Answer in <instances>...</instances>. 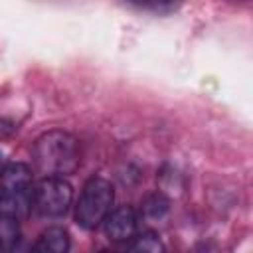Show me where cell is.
<instances>
[{
	"mask_svg": "<svg viewBox=\"0 0 253 253\" xmlns=\"http://www.w3.org/2000/svg\"><path fill=\"white\" fill-rule=\"evenodd\" d=\"M134 239H136V243L132 245V249H142V251H158V249H162V243H160L158 235L152 233V231H146V233H140V235L136 233Z\"/></svg>",
	"mask_w": 253,
	"mask_h": 253,
	"instance_id": "9",
	"label": "cell"
},
{
	"mask_svg": "<svg viewBox=\"0 0 253 253\" xmlns=\"http://www.w3.org/2000/svg\"><path fill=\"white\" fill-rule=\"evenodd\" d=\"M144 208H146V211H148L152 217H160V215L168 210V202H166L162 196H154Z\"/></svg>",
	"mask_w": 253,
	"mask_h": 253,
	"instance_id": "10",
	"label": "cell"
},
{
	"mask_svg": "<svg viewBox=\"0 0 253 253\" xmlns=\"http://www.w3.org/2000/svg\"><path fill=\"white\" fill-rule=\"evenodd\" d=\"M34 164L43 176H67L79 166L81 152L77 140L61 130L42 134L32 148Z\"/></svg>",
	"mask_w": 253,
	"mask_h": 253,
	"instance_id": "1",
	"label": "cell"
},
{
	"mask_svg": "<svg viewBox=\"0 0 253 253\" xmlns=\"http://www.w3.org/2000/svg\"><path fill=\"white\" fill-rule=\"evenodd\" d=\"M126 2L138 10L152 14H172L184 4V0H126Z\"/></svg>",
	"mask_w": 253,
	"mask_h": 253,
	"instance_id": "8",
	"label": "cell"
},
{
	"mask_svg": "<svg viewBox=\"0 0 253 253\" xmlns=\"http://www.w3.org/2000/svg\"><path fill=\"white\" fill-rule=\"evenodd\" d=\"M34 178L24 162H10L0 172V211L10 215H24L32 204Z\"/></svg>",
	"mask_w": 253,
	"mask_h": 253,
	"instance_id": "2",
	"label": "cell"
},
{
	"mask_svg": "<svg viewBox=\"0 0 253 253\" xmlns=\"http://www.w3.org/2000/svg\"><path fill=\"white\" fill-rule=\"evenodd\" d=\"M73 202V188L63 176H45L32 190V204L36 215L45 219L63 217Z\"/></svg>",
	"mask_w": 253,
	"mask_h": 253,
	"instance_id": "4",
	"label": "cell"
},
{
	"mask_svg": "<svg viewBox=\"0 0 253 253\" xmlns=\"http://www.w3.org/2000/svg\"><path fill=\"white\" fill-rule=\"evenodd\" d=\"M115 190L113 184L101 176H93L83 184L79 200L75 204V221L83 229H95L103 223L113 210Z\"/></svg>",
	"mask_w": 253,
	"mask_h": 253,
	"instance_id": "3",
	"label": "cell"
},
{
	"mask_svg": "<svg viewBox=\"0 0 253 253\" xmlns=\"http://www.w3.org/2000/svg\"><path fill=\"white\" fill-rule=\"evenodd\" d=\"M103 229H105V235L117 243L134 239V235L138 231L134 210L128 206H121V208L111 210L107 213V217L103 219Z\"/></svg>",
	"mask_w": 253,
	"mask_h": 253,
	"instance_id": "5",
	"label": "cell"
},
{
	"mask_svg": "<svg viewBox=\"0 0 253 253\" xmlns=\"http://www.w3.org/2000/svg\"><path fill=\"white\" fill-rule=\"evenodd\" d=\"M20 241V223L16 215L0 211V251H10Z\"/></svg>",
	"mask_w": 253,
	"mask_h": 253,
	"instance_id": "7",
	"label": "cell"
},
{
	"mask_svg": "<svg viewBox=\"0 0 253 253\" xmlns=\"http://www.w3.org/2000/svg\"><path fill=\"white\" fill-rule=\"evenodd\" d=\"M69 247H71L69 233L65 227H59V225H51L43 229L38 241L34 243L36 251H45V253H65L69 251Z\"/></svg>",
	"mask_w": 253,
	"mask_h": 253,
	"instance_id": "6",
	"label": "cell"
}]
</instances>
